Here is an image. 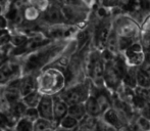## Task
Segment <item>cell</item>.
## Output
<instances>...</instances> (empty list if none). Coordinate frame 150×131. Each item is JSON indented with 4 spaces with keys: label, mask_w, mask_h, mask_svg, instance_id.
Segmentation results:
<instances>
[{
    "label": "cell",
    "mask_w": 150,
    "mask_h": 131,
    "mask_svg": "<svg viewBox=\"0 0 150 131\" xmlns=\"http://www.w3.org/2000/svg\"><path fill=\"white\" fill-rule=\"evenodd\" d=\"M89 96V87L85 84H79L64 91L60 98L69 105H73L77 103H84Z\"/></svg>",
    "instance_id": "cell-1"
},
{
    "label": "cell",
    "mask_w": 150,
    "mask_h": 131,
    "mask_svg": "<svg viewBox=\"0 0 150 131\" xmlns=\"http://www.w3.org/2000/svg\"><path fill=\"white\" fill-rule=\"evenodd\" d=\"M124 53V60L129 67L139 68L144 64V48L141 42H135L130 46Z\"/></svg>",
    "instance_id": "cell-2"
},
{
    "label": "cell",
    "mask_w": 150,
    "mask_h": 131,
    "mask_svg": "<svg viewBox=\"0 0 150 131\" xmlns=\"http://www.w3.org/2000/svg\"><path fill=\"white\" fill-rule=\"evenodd\" d=\"M104 71L105 65L102 61L101 54L93 53L90 62V76L97 87H100L104 83Z\"/></svg>",
    "instance_id": "cell-3"
},
{
    "label": "cell",
    "mask_w": 150,
    "mask_h": 131,
    "mask_svg": "<svg viewBox=\"0 0 150 131\" xmlns=\"http://www.w3.org/2000/svg\"><path fill=\"white\" fill-rule=\"evenodd\" d=\"M20 73V65L8 61L3 67L0 68V86H7L12 81L18 79Z\"/></svg>",
    "instance_id": "cell-4"
},
{
    "label": "cell",
    "mask_w": 150,
    "mask_h": 131,
    "mask_svg": "<svg viewBox=\"0 0 150 131\" xmlns=\"http://www.w3.org/2000/svg\"><path fill=\"white\" fill-rule=\"evenodd\" d=\"M125 114H122L120 111H117L115 108H109L107 111H105L103 113V115L101 116L103 120L106 122L107 124H109L110 126H112L113 128H115L117 130L120 129L122 127H124L125 125L128 124L125 122Z\"/></svg>",
    "instance_id": "cell-5"
},
{
    "label": "cell",
    "mask_w": 150,
    "mask_h": 131,
    "mask_svg": "<svg viewBox=\"0 0 150 131\" xmlns=\"http://www.w3.org/2000/svg\"><path fill=\"white\" fill-rule=\"evenodd\" d=\"M53 105L54 98L51 95H43L37 110L41 119L53 122Z\"/></svg>",
    "instance_id": "cell-6"
},
{
    "label": "cell",
    "mask_w": 150,
    "mask_h": 131,
    "mask_svg": "<svg viewBox=\"0 0 150 131\" xmlns=\"http://www.w3.org/2000/svg\"><path fill=\"white\" fill-rule=\"evenodd\" d=\"M69 105L63 100L60 96L54 98V105H53V122L58 127V124L65 116L69 114Z\"/></svg>",
    "instance_id": "cell-7"
},
{
    "label": "cell",
    "mask_w": 150,
    "mask_h": 131,
    "mask_svg": "<svg viewBox=\"0 0 150 131\" xmlns=\"http://www.w3.org/2000/svg\"><path fill=\"white\" fill-rule=\"evenodd\" d=\"M137 86L150 89V65L146 63L137 69Z\"/></svg>",
    "instance_id": "cell-8"
},
{
    "label": "cell",
    "mask_w": 150,
    "mask_h": 131,
    "mask_svg": "<svg viewBox=\"0 0 150 131\" xmlns=\"http://www.w3.org/2000/svg\"><path fill=\"white\" fill-rule=\"evenodd\" d=\"M37 88V81L33 75H27L25 77L21 78L20 82V93L22 98L24 96L28 95L32 92L36 91Z\"/></svg>",
    "instance_id": "cell-9"
},
{
    "label": "cell",
    "mask_w": 150,
    "mask_h": 131,
    "mask_svg": "<svg viewBox=\"0 0 150 131\" xmlns=\"http://www.w3.org/2000/svg\"><path fill=\"white\" fill-rule=\"evenodd\" d=\"M84 103H85L87 116H89L91 118H95V119L101 118L103 112L101 110V107L99 105L98 100H97V98L94 95H90Z\"/></svg>",
    "instance_id": "cell-10"
},
{
    "label": "cell",
    "mask_w": 150,
    "mask_h": 131,
    "mask_svg": "<svg viewBox=\"0 0 150 131\" xmlns=\"http://www.w3.org/2000/svg\"><path fill=\"white\" fill-rule=\"evenodd\" d=\"M105 49L108 50V51L111 52V53L115 54V56H117V53H119V51H120L119 35H117L115 29H113V28L111 29V32L108 36V39H107L106 47H105Z\"/></svg>",
    "instance_id": "cell-11"
},
{
    "label": "cell",
    "mask_w": 150,
    "mask_h": 131,
    "mask_svg": "<svg viewBox=\"0 0 150 131\" xmlns=\"http://www.w3.org/2000/svg\"><path fill=\"white\" fill-rule=\"evenodd\" d=\"M69 115L76 118L78 121H83L87 117V112H86L85 103H77L69 107Z\"/></svg>",
    "instance_id": "cell-12"
},
{
    "label": "cell",
    "mask_w": 150,
    "mask_h": 131,
    "mask_svg": "<svg viewBox=\"0 0 150 131\" xmlns=\"http://www.w3.org/2000/svg\"><path fill=\"white\" fill-rule=\"evenodd\" d=\"M42 96L43 95L38 90H36V91L32 92V93L28 94V95L24 96L22 98V101L27 108H36L37 109L42 99Z\"/></svg>",
    "instance_id": "cell-13"
},
{
    "label": "cell",
    "mask_w": 150,
    "mask_h": 131,
    "mask_svg": "<svg viewBox=\"0 0 150 131\" xmlns=\"http://www.w3.org/2000/svg\"><path fill=\"white\" fill-rule=\"evenodd\" d=\"M58 127L69 130V131H76L80 127V121H78L76 118L71 117V116H69V114H67V115L59 122Z\"/></svg>",
    "instance_id": "cell-14"
},
{
    "label": "cell",
    "mask_w": 150,
    "mask_h": 131,
    "mask_svg": "<svg viewBox=\"0 0 150 131\" xmlns=\"http://www.w3.org/2000/svg\"><path fill=\"white\" fill-rule=\"evenodd\" d=\"M57 128L54 122L40 118L34 123V131H54Z\"/></svg>",
    "instance_id": "cell-15"
},
{
    "label": "cell",
    "mask_w": 150,
    "mask_h": 131,
    "mask_svg": "<svg viewBox=\"0 0 150 131\" xmlns=\"http://www.w3.org/2000/svg\"><path fill=\"white\" fill-rule=\"evenodd\" d=\"M13 131H34V123L23 117L16 121Z\"/></svg>",
    "instance_id": "cell-16"
},
{
    "label": "cell",
    "mask_w": 150,
    "mask_h": 131,
    "mask_svg": "<svg viewBox=\"0 0 150 131\" xmlns=\"http://www.w3.org/2000/svg\"><path fill=\"white\" fill-rule=\"evenodd\" d=\"M135 126L142 131H150V121L141 115L135 121Z\"/></svg>",
    "instance_id": "cell-17"
},
{
    "label": "cell",
    "mask_w": 150,
    "mask_h": 131,
    "mask_svg": "<svg viewBox=\"0 0 150 131\" xmlns=\"http://www.w3.org/2000/svg\"><path fill=\"white\" fill-rule=\"evenodd\" d=\"M28 42V38L25 35L18 34V35H11V45L13 47H21V46L25 45Z\"/></svg>",
    "instance_id": "cell-18"
},
{
    "label": "cell",
    "mask_w": 150,
    "mask_h": 131,
    "mask_svg": "<svg viewBox=\"0 0 150 131\" xmlns=\"http://www.w3.org/2000/svg\"><path fill=\"white\" fill-rule=\"evenodd\" d=\"M24 118H26V119L30 120L33 123H35L37 120L40 119L39 112H38V110L36 109V108H28V109L26 110Z\"/></svg>",
    "instance_id": "cell-19"
},
{
    "label": "cell",
    "mask_w": 150,
    "mask_h": 131,
    "mask_svg": "<svg viewBox=\"0 0 150 131\" xmlns=\"http://www.w3.org/2000/svg\"><path fill=\"white\" fill-rule=\"evenodd\" d=\"M95 131H117V130L115 128H113L112 126H110L109 124H107L102 118H99L97 120Z\"/></svg>",
    "instance_id": "cell-20"
},
{
    "label": "cell",
    "mask_w": 150,
    "mask_h": 131,
    "mask_svg": "<svg viewBox=\"0 0 150 131\" xmlns=\"http://www.w3.org/2000/svg\"><path fill=\"white\" fill-rule=\"evenodd\" d=\"M8 27V20L5 16H0V30H6Z\"/></svg>",
    "instance_id": "cell-21"
},
{
    "label": "cell",
    "mask_w": 150,
    "mask_h": 131,
    "mask_svg": "<svg viewBox=\"0 0 150 131\" xmlns=\"http://www.w3.org/2000/svg\"><path fill=\"white\" fill-rule=\"evenodd\" d=\"M8 56H9L3 53V52H0V68H2L4 65L6 64V63L8 62V61H9Z\"/></svg>",
    "instance_id": "cell-22"
},
{
    "label": "cell",
    "mask_w": 150,
    "mask_h": 131,
    "mask_svg": "<svg viewBox=\"0 0 150 131\" xmlns=\"http://www.w3.org/2000/svg\"><path fill=\"white\" fill-rule=\"evenodd\" d=\"M144 63L150 65V48L144 49Z\"/></svg>",
    "instance_id": "cell-23"
},
{
    "label": "cell",
    "mask_w": 150,
    "mask_h": 131,
    "mask_svg": "<svg viewBox=\"0 0 150 131\" xmlns=\"http://www.w3.org/2000/svg\"><path fill=\"white\" fill-rule=\"evenodd\" d=\"M4 14V6L2 5L1 1H0V16H3Z\"/></svg>",
    "instance_id": "cell-24"
},
{
    "label": "cell",
    "mask_w": 150,
    "mask_h": 131,
    "mask_svg": "<svg viewBox=\"0 0 150 131\" xmlns=\"http://www.w3.org/2000/svg\"><path fill=\"white\" fill-rule=\"evenodd\" d=\"M0 52H1V46H0Z\"/></svg>",
    "instance_id": "cell-25"
}]
</instances>
